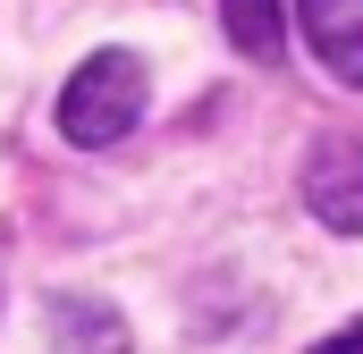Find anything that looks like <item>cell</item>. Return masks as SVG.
Segmentation results:
<instances>
[{
    "mask_svg": "<svg viewBox=\"0 0 363 354\" xmlns=\"http://www.w3.org/2000/svg\"><path fill=\"white\" fill-rule=\"evenodd\" d=\"M296 17H304L313 59L338 85H363V0H296Z\"/></svg>",
    "mask_w": 363,
    "mask_h": 354,
    "instance_id": "cell-3",
    "label": "cell"
},
{
    "mask_svg": "<svg viewBox=\"0 0 363 354\" xmlns=\"http://www.w3.org/2000/svg\"><path fill=\"white\" fill-rule=\"evenodd\" d=\"M313 354H363V338H330V346H313Z\"/></svg>",
    "mask_w": 363,
    "mask_h": 354,
    "instance_id": "cell-6",
    "label": "cell"
},
{
    "mask_svg": "<svg viewBox=\"0 0 363 354\" xmlns=\"http://www.w3.org/2000/svg\"><path fill=\"white\" fill-rule=\"evenodd\" d=\"M220 17H228V42L245 59H279L287 51V8L279 0H220Z\"/></svg>",
    "mask_w": 363,
    "mask_h": 354,
    "instance_id": "cell-5",
    "label": "cell"
},
{
    "mask_svg": "<svg viewBox=\"0 0 363 354\" xmlns=\"http://www.w3.org/2000/svg\"><path fill=\"white\" fill-rule=\"evenodd\" d=\"M304 202L321 228L363 236V135H321L304 152Z\"/></svg>",
    "mask_w": 363,
    "mask_h": 354,
    "instance_id": "cell-2",
    "label": "cell"
},
{
    "mask_svg": "<svg viewBox=\"0 0 363 354\" xmlns=\"http://www.w3.org/2000/svg\"><path fill=\"white\" fill-rule=\"evenodd\" d=\"M51 354H127V321L93 295H60L51 304Z\"/></svg>",
    "mask_w": 363,
    "mask_h": 354,
    "instance_id": "cell-4",
    "label": "cell"
},
{
    "mask_svg": "<svg viewBox=\"0 0 363 354\" xmlns=\"http://www.w3.org/2000/svg\"><path fill=\"white\" fill-rule=\"evenodd\" d=\"M144 93H152V85H144V59H135V51H93L85 68L68 76V93H60V135L85 144V152L135 135Z\"/></svg>",
    "mask_w": 363,
    "mask_h": 354,
    "instance_id": "cell-1",
    "label": "cell"
}]
</instances>
